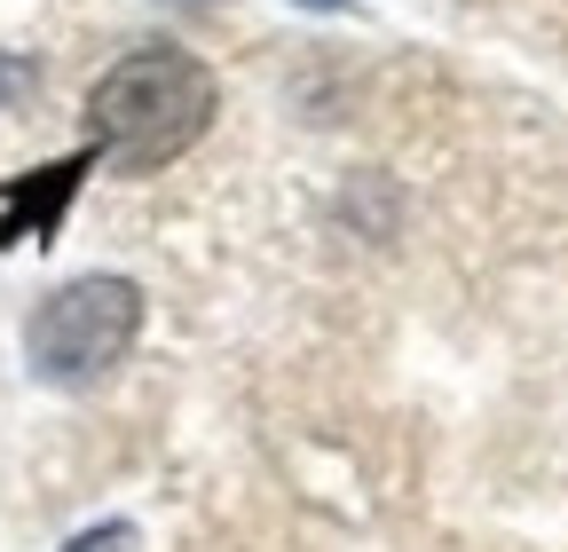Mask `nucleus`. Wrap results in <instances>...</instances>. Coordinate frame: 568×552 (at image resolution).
<instances>
[{"mask_svg": "<svg viewBox=\"0 0 568 552\" xmlns=\"http://www.w3.org/2000/svg\"><path fill=\"white\" fill-rule=\"evenodd\" d=\"M222 111V88L190 48H134L88 88V143L119 174L174 166Z\"/></svg>", "mask_w": 568, "mask_h": 552, "instance_id": "1", "label": "nucleus"}, {"mask_svg": "<svg viewBox=\"0 0 568 552\" xmlns=\"http://www.w3.org/2000/svg\"><path fill=\"white\" fill-rule=\"evenodd\" d=\"M63 552H134V529H126V521H111V529H88V536H71Z\"/></svg>", "mask_w": 568, "mask_h": 552, "instance_id": "4", "label": "nucleus"}, {"mask_svg": "<svg viewBox=\"0 0 568 552\" xmlns=\"http://www.w3.org/2000/svg\"><path fill=\"white\" fill-rule=\"evenodd\" d=\"M142 331V293L126 276H71L24 316V364L48 387H88L103 379Z\"/></svg>", "mask_w": 568, "mask_h": 552, "instance_id": "2", "label": "nucleus"}, {"mask_svg": "<svg viewBox=\"0 0 568 552\" xmlns=\"http://www.w3.org/2000/svg\"><path fill=\"white\" fill-rule=\"evenodd\" d=\"M40 88V63L32 55H9V48H0V111H9V103H24Z\"/></svg>", "mask_w": 568, "mask_h": 552, "instance_id": "3", "label": "nucleus"}]
</instances>
